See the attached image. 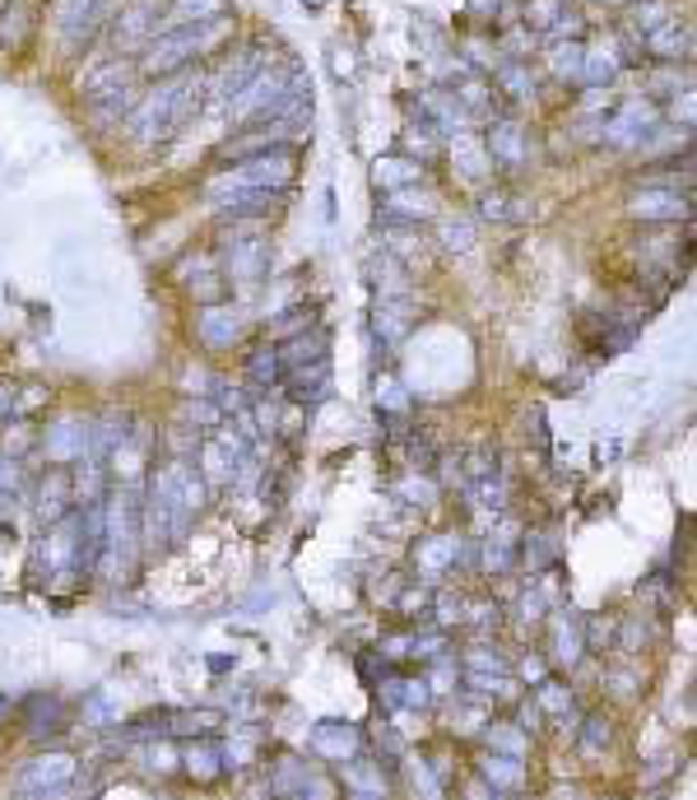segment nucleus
Segmentation results:
<instances>
[{"instance_id":"obj_51","label":"nucleus","mask_w":697,"mask_h":800,"mask_svg":"<svg viewBox=\"0 0 697 800\" xmlns=\"http://www.w3.org/2000/svg\"><path fill=\"white\" fill-rule=\"evenodd\" d=\"M405 141H409V154L418 149L424 159H428V154H438V131H432V126H409Z\"/></svg>"},{"instance_id":"obj_49","label":"nucleus","mask_w":697,"mask_h":800,"mask_svg":"<svg viewBox=\"0 0 697 800\" xmlns=\"http://www.w3.org/2000/svg\"><path fill=\"white\" fill-rule=\"evenodd\" d=\"M498 605H488V601H475V605H465L461 610V623H475V629H488V623H498Z\"/></svg>"},{"instance_id":"obj_64","label":"nucleus","mask_w":697,"mask_h":800,"mask_svg":"<svg viewBox=\"0 0 697 800\" xmlns=\"http://www.w3.org/2000/svg\"><path fill=\"white\" fill-rule=\"evenodd\" d=\"M0 508H5V494H0Z\"/></svg>"},{"instance_id":"obj_30","label":"nucleus","mask_w":697,"mask_h":800,"mask_svg":"<svg viewBox=\"0 0 697 800\" xmlns=\"http://www.w3.org/2000/svg\"><path fill=\"white\" fill-rule=\"evenodd\" d=\"M409 791H414V800H447L442 773L432 768L428 759H409Z\"/></svg>"},{"instance_id":"obj_4","label":"nucleus","mask_w":697,"mask_h":800,"mask_svg":"<svg viewBox=\"0 0 697 800\" xmlns=\"http://www.w3.org/2000/svg\"><path fill=\"white\" fill-rule=\"evenodd\" d=\"M75 777H80L75 754L51 750V754L20 763V773H14V796L20 800H65V791L75 787Z\"/></svg>"},{"instance_id":"obj_12","label":"nucleus","mask_w":697,"mask_h":800,"mask_svg":"<svg viewBox=\"0 0 697 800\" xmlns=\"http://www.w3.org/2000/svg\"><path fill=\"white\" fill-rule=\"evenodd\" d=\"M75 512V480L65 471H47L42 489H38V521L42 526H57L61 517Z\"/></svg>"},{"instance_id":"obj_32","label":"nucleus","mask_w":697,"mask_h":800,"mask_svg":"<svg viewBox=\"0 0 697 800\" xmlns=\"http://www.w3.org/2000/svg\"><path fill=\"white\" fill-rule=\"evenodd\" d=\"M521 563H526L530 572L558 568V541H553V531H530L526 535V549H521Z\"/></svg>"},{"instance_id":"obj_2","label":"nucleus","mask_w":697,"mask_h":800,"mask_svg":"<svg viewBox=\"0 0 697 800\" xmlns=\"http://www.w3.org/2000/svg\"><path fill=\"white\" fill-rule=\"evenodd\" d=\"M223 28H229V20H205V24H182V28H163L159 38H154L149 47H145V61H139V71L145 75H182L191 61L200 57V51H209L219 38H223Z\"/></svg>"},{"instance_id":"obj_60","label":"nucleus","mask_w":697,"mask_h":800,"mask_svg":"<svg viewBox=\"0 0 697 800\" xmlns=\"http://www.w3.org/2000/svg\"><path fill=\"white\" fill-rule=\"evenodd\" d=\"M10 414H14V396L0 387V420H10Z\"/></svg>"},{"instance_id":"obj_37","label":"nucleus","mask_w":697,"mask_h":800,"mask_svg":"<svg viewBox=\"0 0 697 800\" xmlns=\"http://www.w3.org/2000/svg\"><path fill=\"white\" fill-rule=\"evenodd\" d=\"M479 215L484 219H526V201L508 196V191H488L479 201Z\"/></svg>"},{"instance_id":"obj_8","label":"nucleus","mask_w":697,"mask_h":800,"mask_svg":"<svg viewBox=\"0 0 697 800\" xmlns=\"http://www.w3.org/2000/svg\"><path fill=\"white\" fill-rule=\"evenodd\" d=\"M61 33L70 43H89L94 33L108 24V14H112V0H61Z\"/></svg>"},{"instance_id":"obj_56","label":"nucleus","mask_w":697,"mask_h":800,"mask_svg":"<svg viewBox=\"0 0 697 800\" xmlns=\"http://www.w3.org/2000/svg\"><path fill=\"white\" fill-rule=\"evenodd\" d=\"M521 680H526V684H539V680H549V670H545V656H526V660H521Z\"/></svg>"},{"instance_id":"obj_24","label":"nucleus","mask_w":697,"mask_h":800,"mask_svg":"<svg viewBox=\"0 0 697 800\" xmlns=\"http://www.w3.org/2000/svg\"><path fill=\"white\" fill-rule=\"evenodd\" d=\"M237 330H242L237 312H229V307H205V312H200L196 336L209 344V350H229V344L237 340Z\"/></svg>"},{"instance_id":"obj_3","label":"nucleus","mask_w":697,"mask_h":800,"mask_svg":"<svg viewBox=\"0 0 697 800\" xmlns=\"http://www.w3.org/2000/svg\"><path fill=\"white\" fill-rule=\"evenodd\" d=\"M293 154L279 145L266 154H252V159H237L229 172H219V182H209V196H229V191H284L293 182Z\"/></svg>"},{"instance_id":"obj_20","label":"nucleus","mask_w":697,"mask_h":800,"mask_svg":"<svg viewBox=\"0 0 697 800\" xmlns=\"http://www.w3.org/2000/svg\"><path fill=\"white\" fill-rule=\"evenodd\" d=\"M586 656V633H582V619L577 615H558L553 619V666H577V660Z\"/></svg>"},{"instance_id":"obj_43","label":"nucleus","mask_w":697,"mask_h":800,"mask_svg":"<svg viewBox=\"0 0 697 800\" xmlns=\"http://www.w3.org/2000/svg\"><path fill=\"white\" fill-rule=\"evenodd\" d=\"M442 242L451 252H469V247H475V223H469V219H447L442 223Z\"/></svg>"},{"instance_id":"obj_38","label":"nucleus","mask_w":697,"mask_h":800,"mask_svg":"<svg viewBox=\"0 0 697 800\" xmlns=\"http://www.w3.org/2000/svg\"><path fill=\"white\" fill-rule=\"evenodd\" d=\"M539 689V712H549V717H563V712H572V689L567 684H558V680H539L535 684Z\"/></svg>"},{"instance_id":"obj_9","label":"nucleus","mask_w":697,"mask_h":800,"mask_svg":"<svg viewBox=\"0 0 697 800\" xmlns=\"http://www.w3.org/2000/svg\"><path fill=\"white\" fill-rule=\"evenodd\" d=\"M311 750L330 763H344L363 750V730L354 722H317L311 726Z\"/></svg>"},{"instance_id":"obj_42","label":"nucleus","mask_w":697,"mask_h":800,"mask_svg":"<svg viewBox=\"0 0 697 800\" xmlns=\"http://www.w3.org/2000/svg\"><path fill=\"white\" fill-rule=\"evenodd\" d=\"M493 80H498L508 94H516V98H530V94H535V84H530V75H526V65H516V61H512V65H498Z\"/></svg>"},{"instance_id":"obj_59","label":"nucleus","mask_w":697,"mask_h":800,"mask_svg":"<svg viewBox=\"0 0 697 800\" xmlns=\"http://www.w3.org/2000/svg\"><path fill=\"white\" fill-rule=\"evenodd\" d=\"M377 652L387 656V660H391V656H405V652H409V638H381V647H377Z\"/></svg>"},{"instance_id":"obj_29","label":"nucleus","mask_w":697,"mask_h":800,"mask_svg":"<svg viewBox=\"0 0 697 800\" xmlns=\"http://www.w3.org/2000/svg\"><path fill=\"white\" fill-rule=\"evenodd\" d=\"M219 750H223V768H247V763L256 759V750H260V730L242 726L229 736V744H219Z\"/></svg>"},{"instance_id":"obj_21","label":"nucleus","mask_w":697,"mask_h":800,"mask_svg":"<svg viewBox=\"0 0 697 800\" xmlns=\"http://www.w3.org/2000/svg\"><path fill=\"white\" fill-rule=\"evenodd\" d=\"M479 773H484V787L488 791H521L526 787V763H521L516 754H484V763H479Z\"/></svg>"},{"instance_id":"obj_44","label":"nucleus","mask_w":697,"mask_h":800,"mask_svg":"<svg viewBox=\"0 0 697 800\" xmlns=\"http://www.w3.org/2000/svg\"><path fill=\"white\" fill-rule=\"evenodd\" d=\"M479 563H484V572H512V568H516V554L502 545V541H488V545L479 549Z\"/></svg>"},{"instance_id":"obj_17","label":"nucleus","mask_w":697,"mask_h":800,"mask_svg":"<svg viewBox=\"0 0 697 800\" xmlns=\"http://www.w3.org/2000/svg\"><path fill=\"white\" fill-rule=\"evenodd\" d=\"M61 722H65V703L57 699V693H33V699L24 703V730L33 740L57 736Z\"/></svg>"},{"instance_id":"obj_25","label":"nucleus","mask_w":697,"mask_h":800,"mask_svg":"<svg viewBox=\"0 0 697 800\" xmlns=\"http://www.w3.org/2000/svg\"><path fill=\"white\" fill-rule=\"evenodd\" d=\"M182 768L191 781H215L223 773V750L215 740H191L186 754H182Z\"/></svg>"},{"instance_id":"obj_54","label":"nucleus","mask_w":697,"mask_h":800,"mask_svg":"<svg viewBox=\"0 0 697 800\" xmlns=\"http://www.w3.org/2000/svg\"><path fill=\"white\" fill-rule=\"evenodd\" d=\"M409 652H414V656H428V660L442 656V652H447V633H428V638L414 633V638H409Z\"/></svg>"},{"instance_id":"obj_14","label":"nucleus","mask_w":697,"mask_h":800,"mask_svg":"<svg viewBox=\"0 0 697 800\" xmlns=\"http://www.w3.org/2000/svg\"><path fill=\"white\" fill-rule=\"evenodd\" d=\"M627 215L633 219H688V196L647 186V191H637V196L627 201Z\"/></svg>"},{"instance_id":"obj_53","label":"nucleus","mask_w":697,"mask_h":800,"mask_svg":"<svg viewBox=\"0 0 697 800\" xmlns=\"http://www.w3.org/2000/svg\"><path fill=\"white\" fill-rule=\"evenodd\" d=\"M186 420L209 428V424H223V410H219V405H209V400H191V405H186Z\"/></svg>"},{"instance_id":"obj_11","label":"nucleus","mask_w":697,"mask_h":800,"mask_svg":"<svg viewBox=\"0 0 697 800\" xmlns=\"http://www.w3.org/2000/svg\"><path fill=\"white\" fill-rule=\"evenodd\" d=\"M223 266H229L233 284H260L270 275V247L260 238H242V242H233V252Z\"/></svg>"},{"instance_id":"obj_63","label":"nucleus","mask_w":697,"mask_h":800,"mask_svg":"<svg viewBox=\"0 0 697 800\" xmlns=\"http://www.w3.org/2000/svg\"><path fill=\"white\" fill-rule=\"evenodd\" d=\"M475 800H493V796H475Z\"/></svg>"},{"instance_id":"obj_45","label":"nucleus","mask_w":697,"mask_h":800,"mask_svg":"<svg viewBox=\"0 0 697 800\" xmlns=\"http://www.w3.org/2000/svg\"><path fill=\"white\" fill-rule=\"evenodd\" d=\"M614 638H619V647H623V652H641V647L651 642V629H647L641 619H627L623 629H614Z\"/></svg>"},{"instance_id":"obj_41","label":"nucleus","mask_w":697,"mask_h":800,"mask_svg":"<svg viewBox=\"0 0 697 800\" xmlns=\"http://www.w3.org/2000/svg\"><path fill=\"white\" fill-rule=\"evenodd\" d=\"M614 57L609 51H590V57H582V75L577 80H586V84H609L614 80Z\"/></svg>"},{"instance_id":"obj_58","label":"nucleus","mask_w":697,"mask_h":800,"mask_svg":"<svg viewBox=\"0 0 697 800\" xmlns=\"http://www.w3.org/2000/svg\"><path fill=\"white\" fill-rule=\"evenodd\" d=\"M178 763H182V754L168 750V744H163V750H159V744L149 750V768H178Z\"/></svg>"},{"instance_id":"obj_31","label":"nucleus","mask_w":697,"mask_h":800,"mask_svg":"<svg viewBox=\"0 0 697 800\" xmlns=\"http://www.w3.org/2000/svg\"><path fill=\"white\" fill-rule=\"evenodd\" d=\"M247 377H252L256 391L279 387V377H284V359H279V350H256V354L247 359Z\"/></svg>"},{"instance_id":"obj_15","label":"nucleus","mask_w":697,"mask_h":800,"mask_svg":"<svg viewBox=\"0 0 697 800\" xmlns=\"http://www.w3.org/2000/svg\"><path fill=\"white\" fill-rule=\"evenodd\" d=\"M414 559H418V568H424V572H447V568H456L465 559H475V549H465L461 535H432V541L418 545Z\"/></svg>"},{"instance_id":"obj_26","label":"nucleus","mask_w":697,"mask_h":800,"mask_svg":"<svg viewBox=\"0 0 697 800\" xmlns=\"http://www.w3.org/2000/svg\"><path fill=\"white\" fill-rule=\"evenodd\" d=\"M387 215L391 219H432L438 215V201H432V191H418V186H400L387 196Z\"/></svg>"},{"instance_id":"obj_1","label":"nucleus","mask_w":697,"mask_h":800,"mask_svg":"<svg viewBox=\"0 0 697 800\" xmlns=\"http://www.w3.org/2000/svg\"><path fill=\"white\" fill-rule=\"evenodd\" d=\"M200 94H205L200 89V75H191V71L168 75L149 98L135 102V112L126 121L131 141H139V145H163V141H172V135H178L186 121L196 117Z\"/></svg>"},{"instance_id":"obj_22","label":"nucleus","mask_w":697,"mask_h":800,"mask_svg":"<svg viewBox=\"0 0 697 800\" xmlns=\"http://www.w3.org/2000/svg\"><path fill=\"white\" fill-rule=\"evenodd\" d=\"M311 777H317V773H311L298 754H279L274 768H270V796H274V800H293Z\"/></svg>"},{"instance_id":"obj_28","label":"nucleus","mask_w":697,"mask_h":800,"mask_svg":"<svg viewBox=\"0 0 697 800\" xmlns=\"http://www.w3.org/2000/svg\"><path fill=\"white\" fill-rule=\"evenodd\" d=\"M372 178H377V186H387V191L418 186V182H424V163H414V159H377Z\"/></svg>"},{"instance_id":"obj_36","label":"nucleus","mask_w":697,"mask_h":800,"mask_svg":"<svg viewBox=\"0 0 697 800\" xmlns=\"http://www.w3.org/2000/svg\"><path fill=\"white\" fill-rule=\"evenodd\" d=\"M223 10H229V0H172V20H186V24L219 20Z\"/></svg>"},{"instance_id":"obj_27","label":"nucleus","mask_w":697,"mask_h":800,"mask_svg":"<svg viewBox=\"0 0 697 800\" xmlns=\"http://www.w3.org/2000/svg\"><path fill=\"white\" fill-rule=\"evenodd\" d=\"M479 736H484V744H488V754H516V759L526 754V740H530L516 722H484Z\"/></svg>"},{"instance_id":"obj_61","label":"nucleus","mask_w":697,"mask_h":800,"mask_svg":"<svg viewBox=\"0 0 697 800\" xmlns=\"http://www.w3.org/2000/svg\"><path fill=\"white\" fill-rule=\"evenodd\" d=\"M5 717H10V699H5V693H0V722H5Z\"/></svg>"},{"instance_id":"obj_50","label":"nucleus","mask_w":697,"mask_h":800,"mask_svg":"<svg viewBox=\"0 0 697 800\" xmlns=\"http://www.w3.org/2000/svg\"><path fill=\"white\" fill-rule=\"evenodd\" d=\"M545 610H549L545 591H539V586H526V596H521V619H526V623H539V619H545Z\"/></svg>"},{"instance_id":"obj_55","label":"nucleus","mask_w":697,"mask_h":800,"mask_svg":"<svg viewBox=\"0 0 697 800\" xmlns=\"http://www.w3.org/2000/svg\"><path fill=\"white\" fill-rule=\"evenodd\" d=\"M108 717H112V699H108V693H94V699H89V703H84V722H94V726H102V722H108Z\"/></svg>"},{"instance_id":"obj_62","label":"nucleus","mask_w":697,"mask_h":800,"mask_svg":"<svg viewBox=\"0 0 697 800\" xmlns=\"http://www.w3.org/2000/svg\"><path fill=\"white\" fill-rule=\"evenodd\" d=\"M348 800H387V796H358V791H348Z\"/></svg>"},{"instance_id":"obj_34","label":"nucleus","mask_w":697,"mask_h":800,"mask_svg":"<svg viewBox=\"0 0 697 800\" xmlns=\"http://www.w3.org/2000/svg\"><path fill=\"white\" fill-rule=\"evenodd\" d=\"M219 722H223V717H219L215 707H200V712H172V717H168V730H172V736H191V740H196V736H209V730H215Z\"/></svg>"},{"instance_id":"obj_6","label":"nucleus","mask_w":697,"mask_h":800,"mask_svg":"<svg viewBox=\"0 0 697 800\" xmlns=\"http://www.w3.org/2000/svg\"><path fill=\"white\" fill-rule=\"evenodd\" d=\"M279 387L289 391L293 405H311V400H321L330 387V359L293 363V368H284V377H279Z\"/></svg>"},{"instance_id":"obj_13","label":"nucleus","mask_w":697,"mask_h":800,"mask_svg":"<svg viewBox=\"0 0 697 800\" xmlns=\"http://www.w3.org/2000/svg\"><path fill=\"white\" fill-rule=\"evenodd\" d=\"M526 154H530V141H526V131H521V121L502 117L488 126V163L498 159V163L516 168V163H526Z\"/></svg>"},{"instance_id":"obj_48","label":"nucleus","mask_w":697,"mask_h":800,"mask_svg":"<svg viewBox=\"0 0 697 800\" xmlns=\"http://www.w3.org/2000/svg\"><path fill=\"white\" fill-rule=\"evenodd\" d=\"M469 689H475V693H498V699H508V693H512V680H508V675H479V670H469Z\"/></svg>"},{"instance_id":"obj_35","label":"nucleus","mask_w":697,"mask_h":800,"mask_svg":"<svg viewBox=\"0 0 697 800\" xmlns=\"http://www.w3.org/2000/svg\"><path fill=\"white\" fill-rule=\"evenodd\" d=\"M647 47L656 51V57H678V51H688V28H678V24H660V28H651L647 33Z\"/></svg>"},{"instance_id":"obj_52","label":"nucleus","mask_w":697,"mask_h":800,"mask_svg":"<svg viewBox=\"0 0 697 800\" xmlns=\"http://www.w3.org/2000/svg\"><path fill=\"white\" fill-rule=\"evenodd\" d=\"M432 693L424 680H400V707H428Z\"/></svg>"},{"instance_id":"obj_18","label":"nucleus","mask_w":697,"mask_h":800,"mask_svg":"<svg viewBox=\"0 0 697 800\" xmlns=\"http://www.w3.org/2000/svg\"><path fill=\"white\" fill-rule=\"evenodd\" d=\"M237 457H242V451H233L223 438H209V443L196 447V471H200V480H209V484H233Z\"/></svg>"},{"instance_id":"obj_47","label":"nucleus","mask_w":697,"mask_h":800,"mask_svg":"<svg viewBox=\"0 0 697 800\" xmlns=\"http://www.w3.org/2000/svg\"><path fill=\"white\" fill-rule=\"evenodd\" d=\"M461 610H465V601H456V596H438V615H432V623H438V633H451L461 623Z\"/></svg>"},{"instance_id":"obj_5","label":"nucleus","mask_w":697,"mask_h":800,"mask_svg":"<svg viewBox=\"0 0 697 800\" xmlns=\"http://www.w3.org/2000/svg\"><path fill=\"white\" fill-rule=\"evenodd\" d=\"M656 121H660V108L651 98H633V102H623V108L614 112L600 126V135L609 145H619V149H627V145H641L647 135L656 131Z\"/></svg>"},{"instance_id":"obj_10","label":"nucleus","mask_w":697,"mask_h":800,"mask_svg":"<svg viewBox=\"0 0 697 800\" xmlns=\"http://www.w3.org/2000/svg\"><path fill=\"white\" fill-rule=\"evenodd\" d=\"M159 10H163V0H135V5H126L121 20L112 24V43L135 47V43H145L149 33H159Z\"/></svg>"},{"instance_id":"obj_7","label":"nucleus","mask_w":697,"mask_h":800,"mask_svg":"<svg viewBox=\"0 0 697 800\" xmlns=\"http://www.w3.org/2000/svg\"><path fill=\"white\" fill-rule=\"evenodd\" d=\"M42 447L51 461H80L84 451H89V424L75 420V414H61V420H51L47 433H42Z\"/></svg>"},{"instance_id":"obj_39","label":"nucleus","mask_w":697,"mask_h":800,"mask_svg":"<svg viewBox=\"0 0 697 800\" xmlns=\"http://www.w3.org/2000/svg\"><path fill=\"white\" fill-rule=\"evenodd\" d=\"M582 57H586V51H582L577 43H558V47L549 51L553 75H558V80H577V75H582Z\"/></svg>"},{"instance_id":"obj_40","label":"nucleus","mask_w":697,"mask_h":800,"mask_svg":"<svg viewBox=\"0 0 697 800\" xmlns=\"http://www.w3.org/2000/svg\"><path fill=\"white\" fill-rule=\"evenodd\" d=\"M465 666L479 670V675H508V656H502V647H488V642H479V647L465 652Z\"/></svg>"},{"instance_id":"obj_19","label":"nucleus","mask_w":697,"mask_h":800,"mask_svg":"<svg viewBox=\"0 0 697 800\" xmlns=\"http://www.w3.org/2000/svg\"><path fill=\"white\" fill-rule=\"evenodd\" d=\"M260 71H266V51H260V47H247V51H242V57L229 65V71H223L215 98H219V102H233V98H237L242 89H247V84H252Z\"/></svg>"},{"instance_id":"obj_33","label":"nucleus","mask_w":697,"mask_h":800,"mask_svg":"<svg viewBox=\"0 0 697 800\" xmlns=\"http://www.w3.org/2000/svg\"><path fill=\"white\" fill-rule=\"evenodd\" d=\"M577 744H582V754H590V759L604 754L609 744H614V722H609L604 712H590V717L582 722V740Z\"/></svg>"},{"instance_id":"obj_46","label":"nucleus","mask_w":697,"mask_h":800,"mask_svg":"<svg viewBox=\"0 0 697 800\" xmlns=\"http://www.w3.org/2000/svg\"><path fill=\"white\" fill-rule=\"evenodd\" d=\"M637 684H641L637 670H623V666H619V670H604V689L614 693V699H633Z\"/></svg>"},{"instance_id":"obj_23","label":"nucleus","mask_w":697,"mask_h":800,"mask_svg":"<svg viewBox=\"0 0 697 800\" xmlns=\"http://www.w3.org/2000/svg\"><path fill=\"white\" fill-rule=\"evenodd\" d=\"M340 781L348 791H358V796H387V773H381V763L377 759H344L340 763Z\"/></svg>"},{"instance_id":"obj_16","label":"nucleus","mask_w":697,"mask_h":800,"mask_svg":"<svg viewBox=\"0 0 697 800\" xmlns=\"http://www.w3.org/2000/svg\"><path fill=\"white\" fill-rule=\"evenodd\" d=\"M215 201H219L223 219H260V215L279 210L284 191H229V196H215Z\"/></svg>"},{"instance_id":"obj_57","label":"nucleus","mask_w":697,"mask_h":800,"mask_svg":"<svg viewBox=\"0 0 697 800\" xmlns=\"http://www.w3.org/2000/svg\"><path fill=\"white\" fill-rule=\"evenodd\" d=\"M400 494H405L409 502H432V498H438V489H432L428 480H409V484H405V489H400Z\"/></svg>"}]
</instances>
